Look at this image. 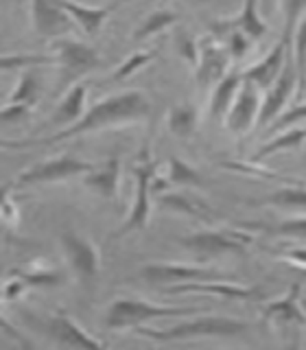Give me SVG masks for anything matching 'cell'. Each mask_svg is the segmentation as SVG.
<instances>
[{"mask_svg":"<svg viewBox=\"0 0 306 350\" xmlns=\"http://www.w3.org/2000/svg\"><path fill=\"white\" fill-rule=\"evenodd\" d=\"M293 46H295V53H293L295 55V72H298V85H300V94H302L306 88V14L293 36Z\"/></svg>","mask_w":306,"mask_h":350,"instance_id":"26","label":"cell"},{"mask_svg":"<svg viewBox=\"0 0 306 350\" xmlns=\"http://www.w3.org/2000/svg\"><path fill=\"white\" fill-rule=\"evenodd\" d=\"M169 180L175 184H184V186H204L206 184L199 173L175 156L169 158Z\"/></svg>","mask_w":306,"mask_h":350,"instance_id":"28","label":"cell"},{"mask_svg":"<svg viewBox=\"0 0 306 350\" xmlns=\"http://www.w3.org/2000/svg\"><path fill=\"white\" fill-rule=\"evenodd\" d=\"M284 53H287V46L280 42L276 49H273L265 59L258 62L256 66H251L243 72V79L254 83L256 88H267L271 85V81H276L280 72H282V64H284Z\"/></svg>","mask_w":306,"mask_h":350,"instance_id":"16","label":"cell"},{"mask_svg":"<svg viewBox=\"0 0 306 350\" xmlns=\"http://www.w3.org/2000/svg\"><path fill=\"white\" fill-rule=\"evenodd\" d=\"M94 171V167L90 162L79 160L74 156H61L48 162H42L31 167L29 171H25L18 178V184H38V182H59V180H68L74 178V175L81 173H90Z\"/></svg>","mask_w":306,"mask_h":350,"instance_id":"4","label":"cell"},{"mask_svg":"<svg viewBox=\"0 0 306 350\" xmlns=\"http://www.w3.org/2000/svg\"><path fill=\"white\" fill-rule=\"evenodd\" d=\"M3 123H20L22 118L29 116V105H14L9 103L5 109H3Z\"/></svg>","mask_w":306,"mask_h":350,"instance_id":"36","label":"cell"},{"mask_svg":"<svg viewBox=\"0 0 306 350\" xmlns=\"http://www.w3.org/2000/svg\"><path fill=\"white\" fill-rule=\"evenodd\" d=\"M169 293H212L219 298L227 300H262V293L251 287H240V284H227V282H182L167 287Z\"/></svg>","mask_w":306,"mask_h":350,"instance_id":"14","label":"cell"},{"mask_svg":"<svg viewBox=\"0 0 306 350\" xmlns=\"http://www.w3.org/2000/svg\"><path fill=\"white\" fill-rule=\"evenodd\" d=\"M160 204L171 208V211H178V213H186V215H193L197 219H210V211L199 202L191 197L189 193H173V195H164L160 197Z\"/></svg>","mask_w":306,"mask_h":350,"instance_id":"22","label":"cell"},{"mask_svg":"<svg viewBox=\"0 0 306 350\" xmlns=\"http://www.w3.org/2000/svg\"><path fill=\"white\" fill-rule=\"evenodd\" d=\"M247 38L243 33L234 31L232 36H230V55H234V57H243L245 51H247Z\"/></svg>","mask_w":306,"mask_h":350,"instance_id":"38","label":"cell"},{"mask_svg":"<svg viewBox=\"0 0 306 350\" xmlns=\"http://www.w3.org/2000/svg\"><path fill=\"white\" fill-rule=\"evenodd\" d=\"M38 92H40L38 75L33 70H27V75L20 79L14 96H11V103H14V105H31L33 101H36Z\"/></svg>","mask_w":306,"mask_h":350,"instance_id":"29","label":"cell"},{"mask_svg":"<svg viewBox=\"0 0 306 350\" xmlns=\"http://www.w3.org/2000/svg\"><path fill=\"white\" fill-rule=\"evenodd\" d=\"M44 64H59V62L53 55H9V57H3V62H0L5 70H16L20 66H27L29 70H33L36 66H44Z\"/></svg>","mask_w":306,"mask_h":350,"instance_id":"30","label":"cell"},{"mask_svg":"<svg viewBox=\"0 0 306 350\" xmlns=\"http://www.w3.org/2000/svg\"><path fill=\"white\" fill-rule=\"evenodd\" d=\"M234 25H238L240 33H243V36L249 38V40H260L267 33V25L260 20L256 5L251 3V0H247V3L243 5V11H240V16H238V20L234 22Z\"/></svg>","mask_w":306,"mask_h":350,"instance_id":"23","label":"cell"},{"mask_svg":"<svg viewBox=\"0 0 306 350\" xmlns=\"http://www.w3.org/2000/svg\"><path fill=\"white\" fill-rule=\"evenodd\" d=\"M240 83H243V75H238V72H230L217 83L214 92H212V101H210V114L214 118L230 112Z\"/></svg>","mask_w":306,"mask_h":350,"instance_id":"19","label":"cell"},{"mask_svg":"<svg viewBox=\"0 0 306 350\" xmlns=\"http://www.w3.org/2000/svg\"><path fill=\"white\" fill-rule=\"evenodd\" d=\"M3 215H5V219H9V221H14V217H16V206L11 204L7 197L3 200Z\"/></svg>","mask_w":306,"mask_h":350,"instance_id":"39","label":"cell"},{"mask_svg":"<svg viewBox=\"0 0 306 350\" xmlns=\"http://www.w3.org/2000/svg\"><path fill=\"white\" fill-rule=\"evenodd\" d=\"M33 22H36V29L42 38H55L61 36V33L70 31L72 22L70 16L59 5H51V3H33Z\"/></svg>","mask_w":306,"mask_h":350,"instance_id":"15","label":"cell"},{"mask_svg":"<svg viewBox=\"0 0 306 350\" xmlns=\"http://www.w3.org/2000/svg\"><path fill=\"white\" fill-rule=\"evenodd\" d=\"M156 57H158V51H142V53H134V55H131V57H127L123 64L118 66V70L112 75V79H114V81L125 79V77L134 75L138 68H142V66L149 64V62H153Z\"/></svg>","mask_w":306,"mask_h":350,"instance_id":"31","label":"cell"},{"mask_svg":"<svg viewBox=\"0 0 306 350\" xmlns=\"http://www.w3.org/2000/svg\"><path fill=\"white\" fill-rule=\"evenodd\" d=\"M57 62L64 70L61 85L72 83L76 77L90 72L98 66V55L90 46H85L81 42L72 40H59L57 42Z\"/></svg>","mask_w":306,"mask_h":350,"instance_id":"5","label":"cell"},{"mask_svg":"<svg viewBox=\"0 0 306 350\" xmlns=\"http://www.w3.org/2000/svg\"><path fill=\"white\" fill-rule=\"evenodd\" d=\"M118 173H120V160L109 158L98 171H90V175L85 178V184L94 189L98 195L114 200L118 191Z\"/></svg>","mask_w":306,"mask_h":350,"instance_id":"17","label":"cell"},{"mask_svg":"<svg viewBox=\"0 0 306 350\" xmlns=\"http://www.w3.org/2000/svg\"><path fill=\"white\" fill-rule=\"evenodd\" d=\"M195 123H197V112H195L193 105L184 103V105H178V107L171 109L169 127H171V131L175 136H180V138L191 136L193 129H195Z\"/></svg>","mask_w":306,"mask_h":350,"instance_id":"24","label":"cell"},{"mask_svg":"<svg viewBox=\"0 0 306 350\" xmlns=\"http://www.w3.org/2000/svg\"><path fill=\"white\" fill-rule=\"evenodd\" d=\"M304 140H306V129H291V131H287V134H280L278 138L269 140L265 147H260L256 151L254 160H262V158L271 156V153L282 151V149H289V147H298L300 142H304Z\"/></svg>","mask_w":306,"mask_h":350,"instance_id":"25","label":"cell"},{"mask_svg":"<svg viewBox=\"0 0 306 350\" xmlns=\"http://www.w3.org/2000/svg\"><path fill=\"white\" fill-rule=\"evenodd\" d=\"M85 94H87L85 85L76 83L72 90L64 96V101L59 103L57 112H55L53 118H51V123L53 125H68V123H74V120L79 118L81 112H83Z\"/></svg>","mask_w":306,"mask_h":350,"instance_id":"21","label":"cell"},{"mask_svg":"<svg viewBox=\"0 0 306 350\" xmlns=\"http://www.w3.org/2000/svg\"><path fill=\"white\" fill-rule=\"evenodd\" d=\"M180 243L199 254H225V252H243L249 237L245 234H227V232H195L182 237Z\"/></svg>","mask_w":306,"mask_h":350,"instance_id":"10","label":"cell"},{"mask_svg":"<svg viewBox=\"0 0 306 350\" xmlns=\"http://www.w3.org/2000/svg\"><path fill=\"white\" fill-rule=\"evenodd\" d=\"M178 20V16L173 14V11H167V9H160V11H153L151 16H147V20L142 22V25L136 29V40H145L149 36H153V33H158L162 29L171 27L173 22Z\"/></svg>","mask_w":306,"mask_h":350,"instance_id":"27","label":"cell"},{"mask_svg":"<svg viewBox=\"0 0 306 350\" xmlns=\"http://www.w3.org/2000/svg\"><path fill=\"white\" fill-rule=\"evenodd\" d=\"M197 309H167V306L147 304L142 300H116L107 311V326L109 328H125V326H140L149 320L171 315H189Z\"/></svg>","mask_w":306,"mask_h":350,"instance_id":"3","label":"cell"},{"mask_svg":"<svg viewBox=\"0 0 306 350\" xmlns=\"http://www.w3.org/2000/svg\"><path fill=\"white\" fill-rule=\"evenodd\" d=\"M267 204L306 208V189H300V186H287V189H280L273 193L267 200Z\"/></svg>","mask_w":306,"mask_h":350,"instance_id":"32","label":"cell"},{"mask_svg":"<svg viewBox=\"0 0 306 350\" xmlns=\"http://www.w3.org/2000/svg\"><path fill=\"white\" fill-rule=\"evenodd\" d=\"M140 278L151 284H173V282H191V280H223L219 271L201 269V267H189V265H147L140 269Z\"/></svg>","mask_w":306,"mask_h":350,"instance_id":"7","label":"cell"},{"mask_svg":"<svg viewBox=\"0 0 306 350\" xmlns=\"http://www.w3.org/2000/svg\"><path fill=\"white\" fill-rule=\"evenodd\" d=\"M247 331L245 322L230 320V317H197L193 322H182L167 331L158 328H138L140 335L156 339V342H180V339L197 337H236Z\"/></svg>","mask_w":306,"mask_h":350,"instance_id":"2","label":"cell"},{"mask_svg":"<svg viewBox=\"0 0 306 350\" xmlns=\"http://www.w3.org/2000/svg\"><path fill=\"white\" fill-rule=\"evenodd\" d=\"M298 298H300V284H293L291 291L284 295V298L271 302L265 306V313L267 317H276V320H282V322H295V324H304L306 317L300 309L298 304Z\"/></svg>","mask_w":306,"mask_h":350,"instance_id":"18","label":"cell"},{"mask_svg":"<svg viewBox=\"0 0 306 350\" xmlns=\"http://www.w3.org/2000/svg\"><path fill=\"white\" fill-rule=\"evenodd\" d=\"M304 309H306V302H304Z\"/></svg>","mask_w":306,"mask_h":350,"instance_id":"41","label":"cell"},{"mask_svg":"<svg viewBox=\"0 0 306 350\" xmlns=\"http://www.w3.org/2000/svg\"><path fill=\"white\" fill-rule=\"evenodd\" d=\"M151 112V103L145 98V94L140 92H123L116 96H107L103 101H98L92 105V109L83 118H79V123L70 125L68 129H61L57 134L46 136V138H29V140H9L3 142L5 149H27V147H48L55 142L68 140L72 136L85 134V131L103 129L123 123V120H138L142 116H147Z\"/></svg>","mask_w":306,"mask_h":350,"instance_id":"1","label":"cell"},{"mask_svg":"<svg viewBox=\"0 0 306 350\" xmlns=\"http://www.w3.org/2000/svg\"><path fill=\"white\" fill-rule=\"evenodd\" d=\"M59 7L70 18L79 22L87 36H94L109 14V7H83V5H74V3H59Z\"/></svg>","mask_w":306,"mask_h":350,"instance_id":"20","label":"cell"},{"mask_svg":"<svg viewBox=\"0 0 306 350\" xmlns=\"http://www.w3.org/2000/svg\"><path fill=\"white\" fill-rule=\"evenodd\" d=\"M175 42H178V51L182 57H186L191 64H199V49H197V44L189 38V33H180Z\"/></svg>","mask_w":306,"mask_h":350,"instance_id":"33","label":"cell"},{"mask_svg":"<svg viewBox=\"0 0 306 350\" xmlns=\"http://www.w3.org/2000/svg\"><path fill=\"white\" fill-rule=\"evenodd\" d=\"M230 64V53L219 46L217 42L206 40L199 49V64H197V83L199 85H210L219 83L225 77Z\"/></svg>","mask_w":306,"mask_h":350,"instance_id":"13","label":"cell"},{"mask_svg":"<svg viewBox=\"0 0 306 350\" xmlns=\"http://www.w3.org/2000/svg\"><path fill=\"white\" fill-rule=\"evenodd\" d=\"M260 105L262 103H260L256 85L245 81L243 85H240L238 96L234 98V103L227 112L230 131H234V134H245V131H249L251 125H254V120L260 114Z\"/></svg>","mask_w":306,"mask_h":350,"instance_id":"9","label":"cell"},{"mask_svg":"<svg viewBox=\"0 0 306 350\" xmlns=\"http://www.w3.org/2000/svg\"><path fill=\"white\" fill-rule=\"evenodd\" d=\"M136 173V180H138V186H136V202L131 206L129 211V217L125 219V224L120 226V230L114 234L116 239L123 237V234H129V232H136V230H142L149 221V213H151V204H149V193H151V178L153 173L147 167H136L134 169Z\"/></svg>","mask_w":306,"mask_h":350,"instance_id":"11","label":"cell"},{"mask_svg":"<svg viewBox=\"0 0 306 350\" xmlns=\"http://www.w3.org/2000/svg\"><path fill=\"white\" fill-rule=\"evenodd\" d=\"M271 232L276 234H298L304 237L306 234V219H291V221H282L278 226H273Z\"/></svg>","mask_w":306,"mask_h":350,"instance_id":"34","label":"cell"},{"mask_svg":"<svg viewBox=\"0 0 306 350\" xmlns=\"http://www.w3.org/2000/svg\"><path fill=\"white\" fill-rule=\"evenodd\" d=\"M44 331L55 344L66 348H103L98 339L90 337L81 326H76L68 315H53L44 322Z\"/></svg>","mask_w":306,"mask_h":350,"instance_id":"12","label":"cell"},{"mask_svg":"<svg viewBox=\"0 0 306 350\" xmlns=\"http://www.w3.org/2000/svg\"><path fill=\"white\" fill-rule=\"evenodd\" d=\"M22 282L27 284H59L61 276L55 271H44V273H22Z\"/></svg>","mask_w":306,"mask_h":350,"instance_id":"35","label":"cell"},{"mask_svg":"<svg viewBox=\"0 0 306 350\" xmlns=\"http://www.w3.org/2000/svg\"><path fill=\"white\" fill-rule=\"evenodd\" d=\"M61 245L66 250L72 269L79 273L83 282H92L98 276V252L87 239L74 234V232H64L61 234Z\"/></svg>","mask_w":306,"mask_h":350,"instance_id":"6","label":"cell"},{"mask_svg":"<svg viewBox=\"0 0 306 350\" xmlns=\"http://www.w3.org/2000/svg\"><path fill=\"white\" fill-rule=\"evenodd\" d=\"M295 81H298V72H295V62L291 59V55H289L287 66L282 68L280 77L271 88V92L267 94V98L260 105V114H258V125L260 127H267L273 118H278V114L282 112V107L287 105V101H289V96H291L293 88H295Z\"/></svg>","mask_w":306,"mask_h":350,"instance_id":"8","label":"cell"},{"mask_svg":"<svg viewBox=\"0 0 306 350\" xmlns=\"http://www.w3.org/2000/svg\"><path fill=\"white\" fill-rule=\"evenodd\" d=\"M302 118H306V105H295L293 109H289V112H284L282 116H278V120L273 123V129L284 127L289 123H295V120H302Z\"/></svg>","mask_w":306,"mask_h":350,"instance_id":"37","label":"cell"},{"mask_svg":"<svg viewBox=\"0 0 306 350\" xmlns=\"http://www.w3.org/2000/svg\"><path fill=\"white\" fill-rule=\"evenodd\" d=\"M287 256L300 260V262H304V265H306V250H291V252H287Z\"/></svg>","mask_w":306,"mask_h":350,"instance_id":"40","label":"cell"}]
</instances>
